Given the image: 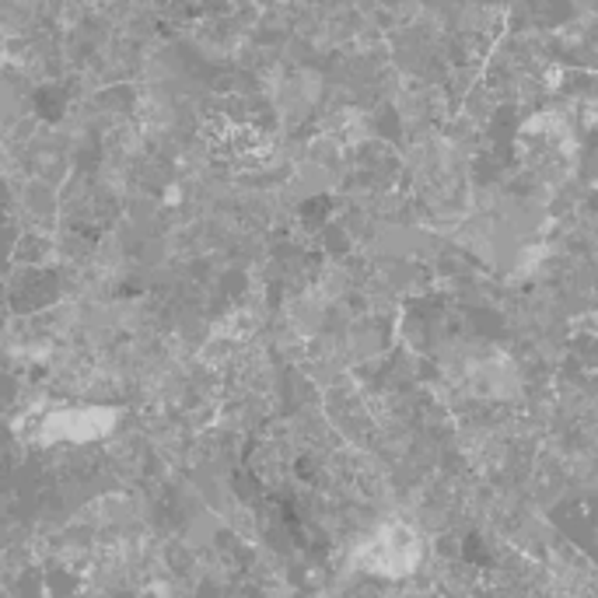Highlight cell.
Listing matches in <instances>:
<instances>
[{
	"instance_id": "obj_1",
	"label": "cell",
	"mask_w": 598,
	"mask_h": 598,
	"mask_svg": "<svg viewBox=\"0 0 598 598\" xmlns=\"http://www.w3.org/2000/svg\"><path fill=\"white\" fill-rule=\"evenodd\" d=\"M116 420V413H105V409H63L57 417L45 420V430L50 438H71V442H88V438H99V434L109 430V424Z\"/></svg>"
}]
</instances>
